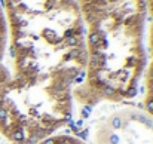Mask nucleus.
<instances>
[{
	"mask_svg": "<svg viewBox=\"0 0 153 144\" xmlns=\"http://www.w3.org/2000/svg\"><path fill=\"white\" fill-rule=\"evenodd\" d=\"M86 64L73 86L80 105L122 102L135 95L147 64L146 0H76Z\"/></svg>",
	"mask_w": 153,
	"mask_h": 144,
	"instance_id": "1",
	"label": "nucleus"
},
{
	"mask_svg": "<svg viewBox=\"0 0 153 144\" xmlns=\"http://www.w3.org/2000/svg\"><path fill=\"white\" fill-rule=\"evenodd\" d=\"M7 15L13 73L67 74L80 80L86 64L85 30L76 0L1 1Z\"/></svg>",
	"mask_w": 153,
	"mask_h": 144,
	"instance_id": "2",
	"label": "nucleus"
},
{
	"mask_svg": "<svg viewBox=\"0 0 153 144\" xmlns=\"http://www.w3.org/2000/svg\"><path fill=\"white\" fill-rule=\"evenodd\" d=\"M67 74L27 76L0 64V134L12 144H37L53 135L73 114V86Z\"/></svg>",
	"mask_w": 153,
	"mask_h": 144,
	"instance_id": "3",
	"label": "nucleus"
},
{
	"mask_svg": "<svg viewBox=\"0 0 153 144\" xmlns=\"http://www.w3.org/2000/svg\"><path fill=\"white\" fill-rule=\"evenodd\" d=\"M94 144H153V116L135 105L120 107L97 122Z\"/></svg>",
	"mask_w": 153,
	"mask_h": 144,
	"instance_id": "4",
	"label": "nucleus"
},
{
	"mask_svg": "<svg viewBox=\"0 0 153 144\" xmlns=\"http://www.w3.org/2000/svg\"><path fill=\"white\" fill-rule=\"evenodd\" d=\"M147 6V64L143 74L144 110L153 116V0H146Z\"/></svg>",
	"mask_w": 153,
	"mask_h": 144,
	"instance_id": "5",
	"label": "nucleus"
},
{
	"mask_svg": "<svg viewBox=\"0 0 153 144\" xmlns=\"http://www.w3.org/2000/svg\"><path fill=\"white\" fill-rule=\"evenodd\" d=\"M37 144H86L82 141L80 138L74 137V135H68V134H53L51 137L39 141Z\"/></svg>",
	"mask_w": 153,
	"mask_h": 144,
	"instance_id": "6",
	"label": "nucleus"
},
{
	"mask_svg": "<svg viewBox=\"0 0 153 144\" xmlns=\"http://www.w3.org/2000/svg\"><path fill=\"white\" fill-rule=\"evenodd\" d=\"M1 1H12V0H1Z\"/></svg>",
	"mask_w": 153,
	"mask_h": 144,
	"instance_id": "7",
	"label": "nucleus"
}]
</instances>
